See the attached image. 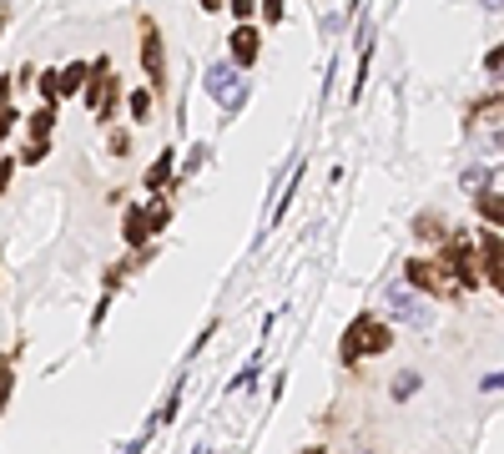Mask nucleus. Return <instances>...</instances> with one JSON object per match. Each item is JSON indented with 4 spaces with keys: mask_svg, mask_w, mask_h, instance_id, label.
I'll return each instance as SVG.
<instances>
[{
    "mask_svg": "<svg viewBox=\"0 0 504 454\" xmlns=\"http://www.w3.org/2000/svg\"><path fill=\"white\" fill-rule=\"evenodd\" d=\"M409 288H418L424 298H444L454 303L459 293H464V283H459V273H454L449 252H434V258H409Z\"/></svg>",
    "mask_w": 504,
    "mask_h": 454,
    "instance_id": "obj_1",
    "label": "nucleus"
},
{
    "mask_svg": "<svg viewBox=\"0 0 504 454\" xmlns=\"http://www.w3.org/2000/svg\"><path fill=\"white\" fill-rule=\"evenodd\" d=\"M393 349V328L374 313H358L343 333V364H358V359H374V353H389Z\"/></svg>",
    "mask_w": 504,
    "mask_h": 454,
    "instance_id": "obj_2",
    "label": "nucleus"
},
{
    "mask_svg": "<svg viewBox=\"0 0 504 454\" xmlns=\"http://www.w3.org/2000/svg\"><path fill=\"white\" fill-rule=\"evenodd\" d=\"M202 81H207V96L217 101V112H222V116H238L242 106H248V96H252L242 66H232V61H212Z\"/></svg>",
    "mask_w": 504,
    "mask_h": 454,
    "instance_id": "obj_3",
    "label": "nucleus"
},
{
    "mask_svg": "<svg viewBox=\"0 0 504 454\" xmlns=\"http://www.w3.org/2000/svg\"><path fill=\"white\" fill-rule=\"evenodd\" d=\"M137 36H141V71H147L151 91H162L166 86V50H162V31H157L151 15L137 21Z\"/></svg>",
    "mask_w": 504,
    "mask_h": 454,
    "instance_id": "obj_4",
    "label": "nucleus"
},
{
    "mask_svg": "<svg viewBox=\"0 0 504 454\" xmlns=\"http://www.w3.org/2000/svg\"><path fill=\"white\" fill-rule=\"evenodd\" d=\"M383 308H389L399 323H409V328H418L424 333L428 323H434V313H428V303L418 298V288H403V283H393V288H383Z\"/></svg>",
    "mask_w": 504,
    "mask_h": 454,
    "instance_id": "obj_5",
    "label": "nucleus"
},
{
    "mask_svg": "<svg viewBox=\"0 0 504 454\" xmlns=\"http://www.w3.org/2000/svg\"><path fill=\"white\" fill-rule=\"evenodd\" d=\"M227 56H232V66H242V71L257 66V56H263V31L252 21H238V31L227 36Z\"/></svg>",
    "mask_w": 504,
    "mask_h": 454,
    "instance_id": "obj_6",
    "label": "nucleus"
},
{
    "mask_svg": "<svg viewBox=\"0 0 504 454\" xmlns=\"http://www.w3.org/2000/svg\"><path fill=\"white\" fill-rule=\"evenodd\" d=\"M474 213L484 217V222L494 227V232H504V192H474Z\"/></svg>",
    "mask_w": 504,
    "mask_h": 454,
    "instance_id": "obj_7",
    "label": "nucleus"
},
{
    "mask_svg": "<svg viewBox=\"0 0 504 454\" xmlns=\"http://www.w3.org/2000/svg\"><path fill=\"white\" fill-rule=\"evenodd\" d=\"M141 187H147V192H172V187H176V177H172V151H162V157L147 167Z\"/></svg>",
    "mask_w": 504,
    "mask_h": 454,
    "instance_id": "obj_8",
    "label": "nucleus"
},
{
    "mask_svg": "<svg viewBox=\"0 0 504 454\" xmlns=\"http://www.w3.org/2000/svg\"><path fill=\"white\" fill-rule=\"evenodd\" d=\"M122 238H126V248H147L151 227H147V213H141V207H131V213H126V222H122Z\"/></svg>",
    "mask_w": 504,
    "mask_h": 454,
    "instance_id": "obj_9",
    "label": "nucleus"
},
{
    "mask_svg": "<svg viewBox=\"0 0 504 454\" xmlns=\"http://www.w3.org/2000/svg\"><path fill=\"white\" fill-rule=\"evenodd\" d=\"M414 232H418V238H424V242H449V238H454V227L444 222L439 213H424V217H418V222H414Z\"/></svg>",
    "mask_w": 504,
    "mask_h": 454,
    "instance_id": "obj_10",
    "label": "nucleus"
},
{
    "mask_svg": "<svg viewBox=\"0 0 504 454\" xmlns=\"http://www.w3.org/2000/svg\"><path fill=\"white\" fill-rule=\"evenodd\" d=\"M126 106H131V116H137V122L147 126V122H151V112H157V91H151V86H137L131 96H126Z\"/></svg>",
    "mask_w": 504,
    "mask_h": 454,
    "instance_id": "obj_11",
    "label": "nucleus"
},
{
    "mask_svg": "<svg viewBox=\"0 0 504 454\" xmlns=\"http://www.w3.org/2000/svg\"><path fill=\"white\" fill-rule=\"evenodd\" d=\"M86 76H91V66H86V61H71V66L61 71V96H76V91L86 86Z\"/></svg>",
    "mask_w": 504,
    "mask_h": 454,
    "instance_id": "obj_12",
    "label": "nucleus"
},
{
    "mask_svg": "<svg viewBox=\"0 0 504 454\" xmlns=\"http://www.w3.org/2000/svg\"><path fill=\"white\" fill-rule=\"evenodd\" d=\"M25 126H31V137H50V132H56V106H46V101H40V112L25 116Z\"/></svg>",
    "mask_w": 504,
    "mask_h": 454,
    "instance_id": "obj_13",
    "label": "nucleus"
},
{
    "mask_svg": "<svg viewBox=\"0 0 504 454\" xmlns=\"http://www.w3.org/2000/svg\"><path fill=\"white\" fill-rule=\"evenodd\" d=\"M40 101H46V106L61 101V71H40Z\"/></svg>",
    "mask_w": 504,
    "mask_h": 454,
    "instance_id": "obj_14",
    "label": "nucleus"
},
{
    "mask_svg": "<svg viewBox=\"0 0 504 454\" xmlns=\"http://www.w3.org/2000/svg\"><path fill=\"white\" fill-rule=\"evenodd\" d=\"M414 389H418V374L414 368H403V374L393 378V399H414Z\"/></svg>",
    "mask_w": 504,
    "mask_h": 454,
    "instance_id": "obj_15",
    "label": "nucleus"
},
{
    "mask_svg": "<svg viewBox=\"0 0 504 454\" xmlns=\"http://www.w3.org/2000/svg\"><path fill=\"white\" fill-rule=\"evenodd\" d=\"M479 273L490 277V283H494V293L504 298V263H494V258H479Z\"/></svg>",
    "mask_w": 504,
    "mask_h": 454,
    "instance_id": "obj_16",
    "label": "nucleus"
},
{
    "mask_svg": "<svg viewBox=\"0 0 504 454\" xmlns=\"http://www.w3.org/2000/svg\"><path fill=\"white\" fill-rule=\"evenodd\" d=\"M11 389H15V368H11V359L0 353V409H5V399H11Z\"/></svg>",
    "mask_w": 504,
    "mask_h": 454,
    "instance_id": "obj_17",
    "label": "nucleus"
},
{
    "mask_svg": "<svg viewBox=\"0 0 504 454\" xmlns=\"http://www.w3.org/2000/svg\"><path fill=\"white\" fill-rule=\"evenodd\" d=\"M459 187H469V192H484V187H490V172H484V167H469V172L459 177Z\"/></svg>",
    "mask_w": 504,
    "mask_h": 454,
    "instance_id": "obj_18",
    "label": "nucleus"
},
{
    "mask_svg": "<svg viewBox=\"0 0 504 454\" xmlns=\"http://www.w3.org/2000/svg\"><path fill=\"white\" fill-rule=\"evenodd\" d=\"M46 151H50V137H36V141H31V147L21 151V162H25V167H36L40 157H46Z\"/></svg>",
    "mask_w": 504,
    "mask_h": 454,
    "instance_id": "obj_19",
    "label": "nucleus"
},
{
    "mask_svg": "<svg viewBox=\"0 0 504 454\" xmlns=\"http://www.w3.org/2000/svg\"><path fill=\"white\" fill-rule=\"evenodd\" d=\"M484 258H494V263H504V238H500V232H494V227H490V232H484Z\"/></svg>",
    "mask_w": 504,
    "mask_h": 454,
    "instance_id": "obj_20",
    "label": "nucleus"
},
{
    "mask_svg": "<svg viewBox=\"0 0 504 454\" xmlns=\"http://www.w3.org/2000/svg\"><path fill=\"white\" fill-rule=\"evenodd\" d=\"M227 11L238 15V21H252V15H257V0H227Z\"/></svg>",
    "mask_w": 504,
    "mask_h": 454,
    "instance_id": "obj_21",
    "label": "nucleus"
},
{
    "mask_svg": "<svg viewBox=\"0 0 504 454\" xmlns=\"http://www.w3.org/2000/svg\"><path fill=\"white\" fill-rule=\"evenodd\" d=\"M484 71H490V76H500V81H504V46H494L490 56H484Z\"/></svg>",
    "mask_w": 504,
    "mask_h": 454,
    "instance_id": "obj_22",
    "label": "nucleus"
},
{
    "mask_svg": "<svg viewBox=\"0 0 504 454\" xmlns=\"http://www.w3.org/2000/svg\"><path fill=\"white\" fill-rule=\"evenodd\" d=\"M263 21H267V25L283 21V0H263Z\"/></svg>",
    "mask_w": 504,
    "mask_h": 454,
    "instance_id": "obj_23",
    "label": "nucleus"
},
{
    "mask_svg": "<svg viewBox=\"0 0 504 454\" xmlns=\"http://www.w3.org/2000/svg\"><path fill=\"white\" fill-rule=\"evenodd\" d=\"M11 177H15V157H0V192L11 187Z\"/></svg>",
    "mask_w": 504,
    "mask_h": 454,
    "instance_id": "obj_24",
    "label": "nucleus"
},
{
    "mask_svg": "<svg viewBox=\"0 0 504 454\" xmlns=\"http://www.w3.org/2000/svg\"><path fill=\"white\" fill-rule=\"evenodd\" d=\"M484 394H494V389H504V368H494V374H484V384H479Z\"/></svg>",
    "mask_w": 504,
    "mask_h": 454,
    "instance_id": "obj_25",
    "label": "nucleus"
},
{
    "mask_svg": "<svg viewBox=\"0 0 504 454\" xmlns=\"http://www.w3.org/2000/svg\"><path fill=\"white\" fill-rule=\"evenodd\" d=\"M126 147H131V137H126V132H112V151H116V157H122Z\"/></svg>",
    "mask_w": 504,
    "mask_h": 454,
    "instance_id": "obj_26",
    "label": "nucleus"
},
{
    "mask_svg": "<svg viewBox=\"0 0 504 454\" xmlns=\"http://www.w3.org/2000/svg\"><path fill=\"white\" fill-rule=\"evenodd\" d=\"M202 11H207V15H222V0H202Z\"/></svg>",
    "mask_w": 504,
    "mask_h": 454,
    "instance_id": "obj_27",
    "label": "nucleus"
},
{
    "mask_svg": "<svg viewBox=\"0 0 504 454\" xmlns=\"http://www.w3.org/2000/svg\"><path fill=\"white\" fill-rule=\"evenodd\" d=\"M479 5H484L490 15H500V11H504V0H479Z\"/></svg>",
    "mask_w": 504,
    "mask_h": 454,
    "instance_id": "obj_28",
    "label": "nucleus"
},
{
    "mask_svg": "<svg viewBox=\"0 0 504 454\" xmlns=\"http://www.w3.org/2000/svg\"><path fill=\"white\" fill-rule=\"evenodd\" d=\"M141 449H147V434H141V440H131V444H126V454H141Z\"/></svg>",
    "mask_w": 504,
    "mask_h": 454,
    "instance_id": "obj_29",
    "label": "nucleus"
},
{
    "mask_svg": "<svg viewBox=\"0 0 504 454\" xmlns=\"http://www.w3.org/2000/svg\"><path fill=\"white\" fill-rule=\"evenodd\" d=\"M298 454H323V444H308V449H298Z\"/></svg>",
    "mask_w": 504,
    "mask_h": 454,
    "instance_id": "obj_30",
    "label": "nucleus"
},
{
    "mask_svg": "<svg viewBox=\"0 0 504 454\" xmlns=\"http://www.w3.org/2000/svg\"><path fill=\"white\" fill-rule=\"evenodd\" d=\"M494 137H500V151H504V126H500V132H494Z\"/></svg>",
    "mask_w": 504,
    "mask_h": 454,
    "instance_id": "obj_31",
    "label": "nucleus"
},
{
    "mask_svg": "<svg viewBox=\"0 0 504 454\" xmlns=\"http://www.w3.org/2000/svg\"><path fill=\"white\" fill-rule=\"evenodd\" d=\"M0 31H5V11H0Z\"/></svg>",
    "mask_w": 504,
    "mask_h": 454,
    "instance_id": "obj_32",
    "label": "nucleus"
},
{
    "mask_svg": "<svg viewBox=\"0 0 504 454\" xmlns=\"http://www.w3.org/2000/svg\"><path fill=\"white\" fill-rule=\"evenodd\" d=\"M500 101H504V96H500Z\"/></svg>",
    "mask_w": 504,
    "mask_h": 454,
    "instance_id": "obj_33",
    "label": "nucleus"
}]
</instances>
